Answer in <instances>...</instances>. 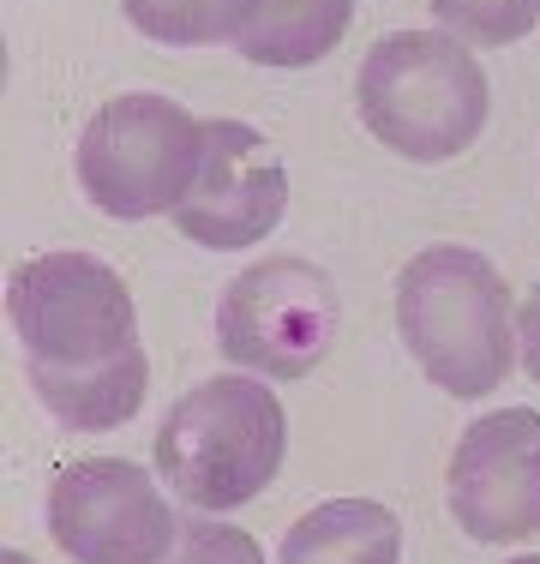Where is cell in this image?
<instances>
[{
	"label": "cell",
	"instance_id": "5bb4252c",
	"mask_svg": "<svg viewBox=\"0 0 540 564\" xmlns=\"http://www.w3.org/2000/svg\"><path fill=\"white\" fill-rule=\"evenodd\" d=\"M426 7L456 43H486V48L522 43L540 24V0H426Z\"/></svg>",
	"mask_w": 540,
	"mask_h": 564
},
{
	"label": "cell",
	"instance_id": "277c9868",
	"mask_svg": "<svg viewBox=\"0 0 540 564\" xmlns=\"http://www.w3.org/2000/svg\"><path fill=\"white\" fill-rule=\"evenodd\" d=\"M7 313L31 372L108 367V360H127L139 348L127 282H120L115 264L90 259V252L24 259L7 282Z\"/></svg>",
	"mask_w": 540,
	"mask_h": 564
},
{
	"label": "cell",
	"instance_id": "30bf717a",
	"mask_svg": "<svg viewBox=\"0 0 540 564\" xmlns=\"http://www.w3.org/2000/svg\"><path fill=\"white\" fill-rule=\"evenodd\" d=\"M402 522L372 499H324L277 546V564H397Z\"/></svg>",
	"mask_w": 540,
	"mask_h": 564
},
{
	"label": "cell",
	"instance_id": "5b68a950",
	"mask_svg": "<svg viewBox=\"0 0 540 564\" xmlns=\"http://www.w3.org/2000/svg\"><path fill=\"white\" fill-rule=\"evenodd\" d=\"M205 156V120H193L181 102L132 90L90 115L78 139V186L102 217L144 223L186 198Z\"/></svg>",
	"mask_w": 540,
	"mask_h": 564
},
{
	"label": "cell",
	"instance_id": "8fae6325",
	"mask_svg": "<svg viewBox=\"0 0 540 564\" xmlns=\"http://www.w3.org/2000/svg\"><path fill=\"white\" fill-rule=\"evenodd\" d=\"M151 384V360L144 348H132L127 360H108V367H78V372H31L36 402L73 433H108V426L132 421Z\"/></svg>",
	"mask_w": 540,
	"mask_h": 564
},
{
	"label": "cell",
	"instance_id": "9c48e42d",
	"mask_svg": "<svg viewBox=\"0 0 540 564\" xmlns=\"http://www.w3.org/2000/svg\"><path fill=\"white\" fill-rule=\"evenodd\" d=\"M451 517L468 541L540 534V409L480 414L451 451Z\"/></svg>",
	"mask_w": 540,
	"mask_h": 564
},
{
	"label": "cell",
	"instance_id": "7a4b0ae2",
	"mask_svg": "<svg viewBox=\"0 0 540 564\" xmlns=\"http://www.w3.org/2000/svg\"><path fill=\"white\" fill-rule=\"evenodd\" d=\"M360 127L409 163H444L480 139L493 115L480 61L451 31H390L378 36L355 78Z\"/></svg>",
	"mask_w": 540,
	"mask_h": 564
},
{
	"label": "cell",
	"instance_id": "4fadbf2b",
	"mask_svg": "<svg viewBox=\"0 0 540 564\" xmlns=\"http://www.w3.org/2000/svg\"><path fill=\"white\" fill-rule=\"evenodd\" d=\"M132 31L169 48H205V43H235L252 19V0H120Z\"/></svg>",
	"mask_w": 540,
	"mask_h": 564
},
{
	"label": "cell",
	"instance_id": "6da1fadb",
	"mask_svg": "<svg viewBox=\"0 0 540 564\" xmlns=\"http://www.w3.org/2000/svg\"><path fill=\"white\" fill-rule=\"evenodd\" d=\"M397 330L426 379L463 402L493 397L517 360L510 289L468 247H426L402 264Z\"/></svg>",
	"mask_w": 540,
	"mask_h": 564
},
{
	"label": "cell",
	"instance_id": "ac0fdd59",
	"mask_svg": "<svg viewBox=\"0 0 540 564\" xmlns=\"http://www.w3.org/2000/svg\"><path fill=\"white\" fill-rule=\"evenodd\" d=\"M510 564H540V553H529V558H510Z\"/></svg>",
	"mask_w": 540,
	"mask_h": 564
},
{
	"label": "cell",
	"instance_id": "ba28073f",
	"mask_svg": "<svg viewBox=\"0 0 540 564\" xmlns=\"http://www.w3.org/2000/svg\"><path fill=\"white\" fill-rule=\"evenodd\" d=\"M289 210V174L259 127L247 120H205V156L186 186V198L169 210L186 240L210 252H240L264 240Z\"/></svg>",
	"mask_w": 540,
	"mask_h": 564
},
{
	"label": "cell",
	"instance_id": "7c38bea8",
	"mask_svg": "<svg viewBox=\"0 0 540 564\" xmlns=\"http://www.w3.org/2000/svg\"><path fill=\"white\" fill-rule=\"evenodd\" d=\"M355 0H252L235 48L252 66H313L348 36Z\"/></svg>",
	"mask_w": 540,
	"mask_h": 564
},
{
	"label": "cell",
	"instance_id": "8992f818",
	"mask_svg": "<svg viewBox=\"0 0 540 564\" xmlns=\"http://www.w3.org/2000/svg\"><path fill=\"white\" fill-rule=\"evenodd\" d=\"M343 306L318 264L306 259H264L240 271L216 301V348L228 367L259 379H306L336 343Z\"/></svg>",
	"mask_w": 540,
	"mask_h": 564
},
{
	"label": "cell",
	"instance_id": "3957f363",
	"mask_svg": "<svg viewBox=\"0 0 540 564\" xmlns=\"http://www.w3.org/2000/svg\"><path fill=\"white\" fill-rule=\"evenodd\" d=\"M289 414L264 379H205L156 426V475L193 510H240L282 475Z\"/></svg>",
	"mask_w": 540,
	"mask_h": 564
},
{
	"label": "cell",
	"instance_id": "2e32d148",
	"mask_svg": "<svg viewBox=\"0 0 540 564\" xmlns=\"http://www.w3.org/2000/svg\"><path fill=\"white\" fill-rule=\"evenodd\" d=\"M517 355H522V372H529L534 391H540V289L522 301V313H517Z\"/></svg>",
	"mask_w": 540,
	"mask_h": 564
},
{
	"label": "cell",
	"instance_id": "52a82bcc",
	"mask_svg": "<svg viewBox=\"0 0 540 564\" xmlns=\"http://www.w3.org/2000/svg\"><path fill=\"white\" fill-rule=\"evenodd\" d=\"M48 534L73 564H162L181 517L156 475L120 456H85L48 487Z\"/></svg>",
	"mask_w": 540,
	"mask_h": 564
},
{
	"label": "cell",
	"instance_id": "e0dca14e",
	"mask_svg": "<svg viewBox=\"0 0 540 564\" xmlns=\"http://www.w3.org/2000/svg\"><path fill=\"white\" fill-rule=\"evenodd\" d=\"M0 564H36V558H24V553H0Z\"/></svg>",
	"mask_w": 540,
	"mask_h": 564
},
{
	"label": "cell",
	"instance_id": "9a60e30c",
	"mask_svg": "<svg viewBox=\"0 0 540 564\" xmlns=\"http://www.w3.org/2000/svg\"><path fill=\"white\" fill-rule=\"evenodd\" d=\"M162 564H264L259 541L235 522H210V517H181L169 558Z\"/></svg>",
	"mask_w": 540,
	"mask_h": 564
}]
</instances>
